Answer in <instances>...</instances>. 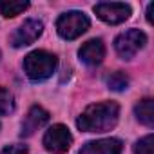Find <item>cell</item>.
<instances>
[{
    "label": "cell",
    "mask_w": 154,
    "mask_h": 154,
    "mask_svg": "<svg viewBox=\"0 0 154 154\" xmlns=\"http://www.w3.org/2000/svg\"><path fill=\"white\" fill-rule=\"evenodd\" d=\"M120 107L116 102H100L89 105L76 120L80 131L85 132H107L116 127Z\"/></svg>",
    "instance_id": "obj_1"
},
{
    "label": "cell",
    "mask_w": 154,
    "mask_h": 154,
    "mask_svg": "<svg viewBox=\"0 0 154 154\" xmlns=\"http://www.w3.org/2000/svg\"><path fill=\"white\" fill-rule=\"evenodd\" d=\"M58 65V60L54 54L47 51H33L24 58V71L27 74V78L33 82H44L54 72Z\"/></svg>",
    "instance_id": "obj_2"
},
{
    "label": "cell",
    "mask_w": 154,
    "mask_h": 154,
    "mask_svg": "<svg viewBox=\"0 0 154 154\" xmlns=\"http://www.w3.org/2000/svg\"><path fill=\"white\" fill-rule=\"evenodd\" d=\"M91 26V20L82 11H67L56 20V31L63 40H74L82 36Z\"/></svg>",
    "instance_id": "obj_3"
},
{
    "label": "cell",
    "mask_w": 154,
    "mask_h": 154,
    "mask_svg": "<svg viewBox=\"0 0 154 154\" xmlns=\"http://www.w3.org/2000/svg\"><path fill=\"white\" fill-rule=\"evenodd\" d=\"M147 44V35L140 29H129L122 35L116 36L114 40V49L123 60H131L140 49H143Z\"/></svg>",
    "instance_id": "obj_4"
},
{
    "label": "cell",
    "mask_w": 154,
    "mask_h": 154,
    "mask_svg": "<svg viewBox=\"0 0 154 154\" xmlns=\"http://www.w3.org/2000/svg\"><path fill=\"white\" fill-rule=\"evenodd\" d=\"M72 145V134L65 125H53L44 134V147L54 154H65Z\"/></svg>",
    "instance_id": "obj_5"
},
{
    "label": "cell",
    "mask_w": 154,
    "mask_h": 154,
    "mask_svg": "<svg viewBox=\"0 0 154 154\" xmlns=\"http://www.w3.org/2000/svg\"><path fill=\"white\" fill-rule=\"evenodd\" d=\"M94 13L100 20L116 26L131 17V6L123 2H100L94 6Z\"/></svg>",
    "instance_id": "obj_6"
},
{
    "label": "cell",
    "mask_w": 154,
    "mask_h": 154,
    "mask_svg": "<svg viewBox=\"0 0 154 154\" xmlns=\"http://www.w3.org/2000/svg\"><path fill=\"white\" fill-rule=\"evenodd\" d=\"M42 31H44V24H42L40 20H35V18L26 20V22L13 33L11 44H13V47L29 45V44H33V42L42 35Z\"/></svg>",
    "instance_id": "obj_7"
},
{
    "label": "cell",
    "mask_w": 154,
    "mask_h": 154,
    "mask_svg": "<svg viewBox=\"0 0 154 154\" xmlns=\"http://www.w3.org/2000/svg\"><path fill=\"white\" fill-rule=\"evenodd\" d=\"M123 149V143L118 138H103L87 141L78 154H120Z\"/></svg>",
    "instance_id": "obj_8"
},
{
    "label": "cell",
    "mask_w": 154,
    "mask_h": 154,
    "mask_svg": "<svg viewBox=\"0 0 154 154\" xmlns=\"http://www.w3.org/2000/svg\"><path fill=\"white\" fill-rule=\"evenodd\" d=\"M78 56L85 65H98L105 58V45L100 38H93L80 47Z\"/></svg>",
    "instance_id": "obj_9"
},
{
    "label": "cell",
    "mask_w": 154,
    "mask_h": 154,
    "mask_svg": "<svg viewBox=\"0 0 154 154\" xmlns=\"http://www.w3.org/2000/svg\"><path fill=\"white\" fill-rule=\"evenodd\" d=\"M49 122V112L45 109H42L40 105H35L29 109L24 123H22V136H31L35 131H38L40 127H44Z\"/></svg>",
    "instance_id": "obj_10"
},
{
    "label": "cell",
    "mask_w": 154,
    "mask_h": 154,
    "mask_svg": "<svg viewBox=\"0 0 154 154\" xmlns=\"http://www.w3.org/2000/svg\"><path fill=\"white\" fill-rule=\"evenodd\" d=\"M134 114L138 118L140 123L147 125V127H152L154 125V109H152V100L150 98H145L141 102L136 103L134 107Z\"/></svg>",
    "instance_id": "obj_11"
},
{
    "label": "cell",
    "mask_w": 154,
    "mask_h": 154,
    "mask_svg": "<svg viewBox=\"0 0 154 154\" xmlns=\"http://www.w3.org/2000/svg\"><path fill=\"white\" fill-rule=\"evenodd\" d=\"M29 8V2H15V0H6L0 2V13L6 18H13L17 15H20L22 11H26Z\"/></svg>",
    "instance_id": "obj_12"
},
{
    "label": "cell",
    "mask_w": 154,
    "mask_h": 154,
    "mask_svg": "<svg viewBox=\"0 0 154 154\" xmlns=\"http://www.w3.org/2000/svg\"><path fill=\"white\" fill-rule=\"evenodd\" d=\"M13 109H15V98H13V94L8 89L0 87V116L11 114Z\"/></svg>",
    "instance_id": "obj_13"
},
{
    "label": "cell",
    "mask_w": 154,
    "mask_h": 154,
    "mask_svg": "<svg viewBox=\"0 0 154 154\" xmlns=\"http://www.w3.org/2000/svg\"><path fill=\"white\" fill-rule=\"evenodd\" d=\"M107 85L112 91H123L129 85V78H127L122 71H116V72H112L109 78H107Z\"/></svg>",
    "instance_id": "obj_14"
},
{
    "label": "cell",
    "mask_w": 154,
    "mask_h": 154,
    "mask_svg": "<svg viewBox=\"0 0 154 154\" xmlns=\"http://www.w3.org/2000/svg\"><path fill=\"white\" fill-rule=\"evenodd\" d=\"M134 154H152V134H147L134 143Z\"/></svg>",
    "instance_id": "obj_15"
},
{
    "label": "cell",
    "mask_w": 154,
    "mask_h": 154,
    "mask_svg": "<svg viewBox=\"0 0 154 154\" xmlns=\"http://www.w3.org/2000/svg\"><path fill=\"white\" fill-rule=\"evenodd\" d=\"M29 152V149L26 147V145H18V143H15V145H8L0 154H27Z\"/></svg>",
    "instance_id": "obj_16"
}]
</instances>
